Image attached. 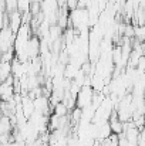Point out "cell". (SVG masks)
I'll return each mask as SVG.
<instances>
[{
  "mask_svg": "<svg viewBox=\"0 0 145 146\" xmlns=\"http://www.w3.org/2000/svg\"><path fill=\"white\" fill-rule=\"evenodd\" d=\"M93 99H94V90H93V87H90L88 84L83 85L80 92L77 94V108L84 109L86 106L93 104Z\"/></svg>",
  "mask_w": 145,
  "mask_h": 146,
  "instance_id": "1",
  "label": "cell"
},
{
  "mask_svg": "<svg viewBox=\"0 0 145 146\" xmlns=\"http://www.w3.org/2000/svg\"><path fill=\"white\" fill-rule=\"evenodd\" d=\"M26 145H27L26 142H19V141H14V139H11V141H9L6 143H1V146H26Z\"/></svg>",
  "mask_w": 145,
  "mask_h": 146,
  "instance_id": "2",
  "label": "cell"
},
{
  "mask_svg": "<svg viewBox=\"0 0 145 146\" xmlns=\"http://www.w3.org/2000/svg\"><path fill=\"white\" fill-rule=\"evenodd\" d=\"M140 141H145V126L140 129Z\"/></svg>",
  "mask_w": 145,
  "mask_h": 146,
  "instance_id": "3",
  "label": "cell"
}]
</instances>
